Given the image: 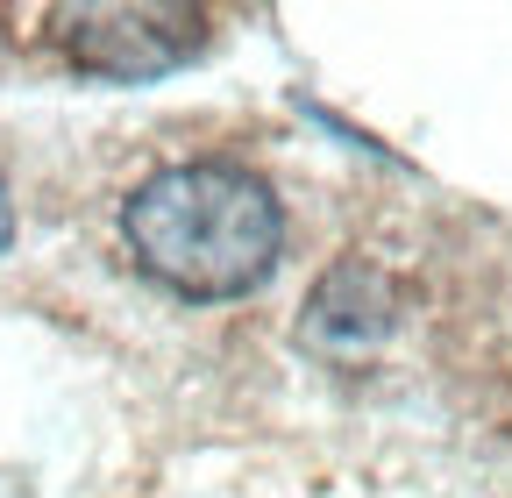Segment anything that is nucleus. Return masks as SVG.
Masks as SVG:
<instances>
[{"label": "nucleus", "instance_id": "1", "mask_svg": "<svg viewBox=\"0 0 512 498\" xmlns=\"http://www.w3.org/2000/svg\"><path fill=\"white\" fill-rule=\"evenodd\" d=\"M121 242L178 299H242L278 264L285 207L271 200V185L256 171L192 157V164H164L157 178L128 193Z\"/></svg>", "mask_w": 512, "mask_h": 498}, {"label": "nucleus", "instance_id": "2", "mask_svg": "<svg viewBox=\"0 0 512 498\" xmlns=\"http://www.w3.org/2000/svg\"><path fill=\"white\" fill-rule=\"evenodd\" d=\"M57 22L79 65L100 79H121V86L178 72L207 43V15H192V8H72Z\"/></svg>", "mask_w": 512, "mask_h": 498}, {"label": "nucleus", "instance_id": "3", "mask_svg": "<svg viewBox=\"0 0 512 498\" xmlns=\"http://www.w3.org/2000/svg\"><path fill=\"white\" fill-rule=\"evenodd\" d=\"M384 328H392V292H384L377 271L363 264H335L328 278H320V292L306 299V321H299V342L320 349V356H363L384 342Z\"/></svg>", "mask_w": 512, "mask_h": 498}, {"label": "nucleus", "instance_id": "4", "mask_svg": "<svg viewBox=\"0 0 512 498\" xmlns=\"http://www.w3.org/2000/svg\"><path fill=\"white\" fill-rule=\"evenodd\" d=\"M8 242H15V200H8V185H0V257H8Z\"/></svg>", "mask_w": 512, "mask_h": 498}]
</instances>
